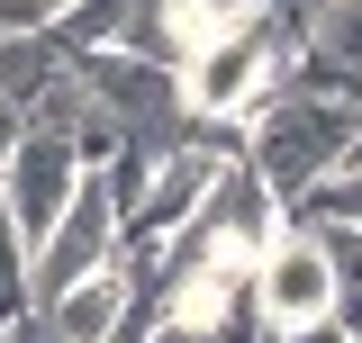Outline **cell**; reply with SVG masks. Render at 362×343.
I'll return each instance as SVG.
<instances>
[{
    "mask_svg": "<svg viewBox=\"0 0 362 343\" xmlns=\"http://www.w3.org/2000/svg\"><path fill=\"white\" fill-rule=\"evenodd\" d=\"M362 136V100H335V90H299V82H281L245 118V163L272 181V199H308L326 172L344 163V145Z\"/></svg>",
    "mask_w": 362,
    "mask_h": 343,
    "instance_id": "6da1fadb",
    "label": "cell"
},
{
    "mask_svg": "<svg viewBox=\"0 0 362 343\" xmlns=\"http://www.w3.org/2000/svg\"><path fill=\"white\" fill-rule=\"evenodd\" d=\"M118 226H127V208H118V181H109V163H82V181H73V199H64V217L45 226V244L28 253V299H64L82 271H100V262L118 253Z\"/></svg>",
    "mask_w": 362,
    "mask_h": 343,
    "instance_id": "7a4b0ae2",
    "label": "cell"
},
{
    "mask_svg": "<svg viewBox=\"0 0 362 343\" xmlns=\"http://www.w3.org/2000/svg\"><path fill=\"white\" fill-rule=\"evenodd\" d=\"M254 299H263L272 335H299L317 316H335V262H326V235L308 217H281V235L254 253Z\"/></svg>",
    "mask_w": 362,
    "mask_h": 343,
    "instance_id": "3957f363",
    "label": "cell"
},
{
    "mask_svg": "<svg viewBox=\"0 0 362 343\" xmlns=\"http://www.w3.org/2000/svg\"><path fill=\"white\" fill-rule=\"evenodd\" d=\"M73 181H82V154H73V136H54V127H18V136H9V154H0V199H9V217H18L28 253L45 244V226L64 217Z\"/></svg>",
    "mask_w": 362,
    "mask_h": 343,
    "instance_id": "277c9868",
    "label": "cell"
},
{
    "mask_svg": "<svg viewBox=\"0 0 362 343\" xmlns=\"http://www.w3.org/2000/svg\"><path fill=\"white\" fill-rule=\"evenodd\" d=\"M326 235V262H335V325L362 343V226H335V217H308Z\"/></svg>",
    "mask_w": 362,
    "mask_h": 343,
    "instance_id": "5b68a950",
    "label": "cell"
},
{
    "mask_svg": "<svg viewBox=\"0 0 362 343\" xmlns=\"http://www.w3.org/2000/svg\"><path fill=\"white\" fill-rule=\"evenodd\" d=\"M308 54L362 73V0H317V9H308Z\"/></svg>",
    "mask_w": 362,
    "mask_h": 343,
    "instance_id": "8992f818",
    "label": "cell"
},
{
    "mask_svg": "<svg viewBox=\"0 0 362 343\" xmlns=\"http://www.w3.org/2000/svg\"><path fill=\"white\" fill-rule=\"evenodd\" d=\"M28 235H18V217H9V199H0V325L9 316H28Z\"/></svg>",
    "mask_w": 362,
    "mask_h": 343,
    "instance_id": "52a82bcc",
    "label": "cell"
},
{
    "mask_svg": "<svg viewBox=\"0 0 362 343\" xmlns=\"http://www.w3.org/2000/svg\"><path fill=\"white\" fill-rule=\"evenodd\" d=\"M281 343H354V335H344L335 316H317V325H299V335H281Z\"/></svg>",
    "mask_w": 362,
    "mask_h": 343,
    "instance_id": "ba28073f",
    "label": "cell"
},
{
    "mask_svg": "<svg viewBox=\"0 0 362 343\" xmlns=\"http://www.w3.org/2000/svg\"><path fill=\"white\" fill-rule=\"evenodd\" d=\"M235 9H254V18H263V9H299V0H235Z\"/></svg>",
    "mask_w": 362,
    "mask_h": 343,
    "instance_id": "9c48e42d",
    "label": "cell"
},
{
    "mask_svg": "<svg viewBox=\"0 0 362 343\" xmlns=\"http://www.w3.org/2000/svg\"><path fill=\"white\" fill-rule=\"evenodd\" d=\"M45 9H64V0H45Z\"/></svg>",
    "mask_w": 362,
    "mask_h": 343,
    "instance_id": "30bf717a",
    "label": "cell"
},
{
    "mask_svg": "<svg viewBox=\"0 0 362 343\" xmlns=\"http://www.w3.org/2000/svg\"><path fill=\"white\" fill-rule=\"evenodd\" d=\"M299 9H317V0H299Z\"/></svg>",
    "mask_w": 362,
    "mask_h": 343,
    "instance_id": "8fae6325",
    "label": "cell"
},
{
    "mask_svg": "<svg viewBox=\"0 0 362 343\" xmlns=\"http://www.w3.org/2000/svg\"><path fill=\"white\" fill-rule=\"evenodd\" d=\"M263 343H281V335H263Z\"/></svg>",
    "mask_w": 362,
    "mask_h": 343,
    "instance_id": "7c38bea8",
    "label": "cell"
},
{
    "mask_svg": "<svg viewBox=\"0 0 362 343\" xmlns=\"http://www.w3.org/2000/svg\"><path fill=\"white\" fill-rule=\"evenodd\" d=\"M0 343H9V335H0Z\"/></svg>",
    "mask_w": 362,
    "mask_h": 343,
    "instance_id": "4fadbf2b",
    "label": "cell"
}]
</instances>
